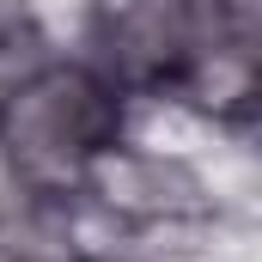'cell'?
<instances>
[{
	"mask_svg": "<svg viewBox=\"0 0 262 262\" xmlns=\"http://www.w3.org/2000/svg\"><path fill=\"white\" fill-rule=\"evenodd\" d=\"M12 201H18V177H12V165L0 152V220H12Z\"/></svg>",
	"mask_w": 262,
	"mask_h": 262,
	"instance_id": "obj_5",
	"label": "cell"
},
{
	"mask_svg": "<svg viewBox=\"0 0 262 262\" xmlns=\"http://www.w3.org/2000/svg\"><path fill=\"white\" fill-rule=\"evenodd\" d=\"M43 67V31L25 0H0V98Z\"/></svg>",
	"mask_w": 262,
	"mask_h": 262,
	"instance_id": "obj_4",
	"label": "cell"
},
{
	"mask_svg": "<svg viewBox=\"0 0 262 262\" xmlns=\"http://www.w3.org/2000/svg\"><path fill=\"white\" fill-rule=\"evenodd\" d=\"M98 43L128 85L201 104L250 98V49L226 0H98Z\"/></svg>",
	"mask_w": 262,
	"mask_h": 262,
	"instance_id": "obj_1",
	"label": "cell"
},
{
	"mask_svg": "<svg viewBox=\"0 0 262 262\" xmlns=\"http://www.w3.org/2000/svg\"><path fill=\"white\" fill-rule=\"evenodd\" d=\"M122 134V98L104 73L43 61L0 98V152L31 195H67Z\"/></svg>",
	"mask_w": 262,
	"mask_h": 262,
	"instance_id": "obj_2",
	"label": "cell"
},
{
	"mask_svg": "<svg viewBox=\"0 0 262 262\" xmlns=\"http://www.w3.org/2000/svg\"><path fill=\"white\" fill-rule=\"evenodd\" d=\"M85 183L110 207H122L134 220H177V213H201V183L177 165V159H159V152H98V165L85 171Z\"/></svg>",
	"mask_w": 262,
	"mask_h": 262,
	"instance_id": "obj_3",
	"label": "cell"
}]
</instances>
